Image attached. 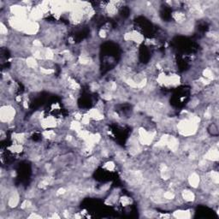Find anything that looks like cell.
<instances>
[{
  "mask_svg": "<svg viewBox=\"0 0 219 219\" xmlns=\"http://www.w3.org/2000/svg\"><path fill=\"white\" fill-rule=\"evenodd\" d=\"M173 18L175 21L178 23H182L185 21L186 20V16L183 12H180V11H176L173 14Z\"/></svg>",
  "mask_w": 219,
  "mask_h": 219,
  "instance_id": "5",
  "label": "cell"
},
{
  "mask_svg": "<svg viewBox=\"0 0 219 219\" xmlns=\"http://www.w3.org/2000/svg\"><path fill=\"white\" fill-rule=\"evenodd\" d=\"M16 115L15 109L10 105L2 106L1 108V121L2 123H10L11 122Z\"/></svg>",
  "mask_w": 219,
  "mask_h": 219,
  "instance_id": "1",
  "label": "cell"
},
{
  "mask_svg": "<svg viewBox=\"0 0 219 219\" xmlns=\"http://www.w3.org/2000/svg\"><path fill=\"white\" fill-rule=\"evenodd\" d=\"M19 203V195L15 193H13L9 199V201H8V205L10 207H16Z\"/></svg>",
  "mask_w": 219,
  "mask_h": 219,
  "instance_id": "4",
  "label": "cell"
},
{
  "mask_svg": "<svg viewBox=\"0 0 219 219\" xmlns=\"http://www.w3.org/2000/svg\"><path fill=\"white\" fill-rule=\"evenodd\" d=\"M7 33H8L7 27L2 22V23H1V34H2V35H7Z\"/></svg>",
  "mask_w": 219,
  "mask_h": 219,
  "instance_id": "14",
  "label": "cell"
},
{
  "mask_svg": "<svg viewBox=\"0 0 219 219\" xmlns=\"http://www.w3.org/2000/svg\"><path fill=\"white\" fill-rule=\"evenodd\" d=\"M174 216L178 218H189L190 212L189 210H177L174 213Z\"/></svg>",
  "mask_w": 219,
  "mask_h": 219,
  "instance_id": "6",
  "label": "cell"
},
{
  "mask_svg": "<svg viewBox=\"0 0 219 219\" xmlns=\"http://www.w3.org/2000/svg\"><path fill=\"white\" fill-rule=\"evenodd\" d=\"M188 181H189V183L193 188H197L200 184V176L196 173H193L189 176Z\"/></svg>",
  "mask_w": 219,
  "mask_h": 219,
  "instance_id": "3",
  "label": "cell"
},
{
  "mask_svg": "<svg viewBox=\"0 0 219 219\" xmlns=\"http://www.w3.org/2000/svg\"><path fill=\"white\" fill-rule=\"evenodd\" d=\"M27 65L30 68H35L36 67L38 66V62L36 61V58L34 57H29L26 60Z\"/></svg>",
  "mask_w": 219,
  "mask_h": 219,
  "instance_id": "8",
  "label": "cell"
},
{
  "mask_svg": "<svg viewBox=\"0 0 219 219\" xmlns=\"http://www.w3.org/2000/svg\"><path fill=\"white\" fill-rule=\"evenodd\" d=\"M203 76H204V78L207 79V80H212L213 77H214V74H213V71L210 68H205L204 71H203Z\"/></svg>",
  "mask_w": 219,
  "mask_h": 219,
  "instance_id": "10",
  "label": "cell"
},
{
  "mask_svg": "<svg viewBox=\"0 0 219 219\" xmlns=\"http://www.w3.org/2000/svg\"><path fill=\"white\" fill-rule=\"evenodd\" d=\"M205 158L210 160V161H217L218 158V150L217 149H210L205 154Z\"/></svg>",
  "mask_w": 219,
  "mask_h": 219,
  "instance_id": "2",
  "label": "cell"
},
{
  "mask_svg": "<svg viewBox=\"0 0 219 219\" xmlns=\"http://www.w3.org/2000/svg\"><path fill=\"white\" fill-rule=\"evenodd\" d=\"M120 201H121V203H122V205L123 206H127V205H130V203H131V200L129 198H128V197H123V198H121Z\"/></svg>",
  "mask_w": 219,
  "mask_h": 219,
  "instance_id": "13",
  "label": "cell"
},
{
  "mask_svg": "<svg viewBox=\"0 0 219 219\" xmlns=\"http://www.w3.org/2000/svg\"><path fill=\"white\" fill-rule=\"evenodd\" d=\"M182 197H183V199L186 200V201H188V202L193 201L194 199H195L194 193L189 190L183 191V193H182Z\"/></svg>",
  "mask_w": 219,
  "mask_h": 219,
  "instance_id": "7",
  "label": "cell"
},
{
  "mask_svg": "<svg viewBox=\"0 0 219 219\" xmlns=\"http://www.w3.org/2000/svg\"><path fill=\"white\" fill-rule=\"evenodd\" d=\"M81 123H79L78 121H73L71 123H70V128L72 130H75L76 132H79L81 130L82 128V125H81Z\"/></svg>",
  "mask_w": 219,
  "mask_h": 219,
  "instance_id": "9",
  "label": "cell"
},
{
  "mask_svg": "<svg viewBox=\"0 0 219 219\" xmlns=\"http://www.w3.org/2000/svg\"><path fill=\"white\" fill-rule=\"evenodd\" d=\"M163 198L166 200H173L175 199V193L171 191H167L163 193Z\"/></svg>",
  "mask_w": 219,
  "mask_h": 219,
  "instance_id": "12",
  "label": "cell"
},
{
  "mask_svg": "<svg viewBox=\"0 0 219 219\" xmlns=\"http://www.w3.org/2000/svg\"><path fill=\"white\" fill-rule=\"evenodd\" d=\"M104 168L107 171H112L115 170V163L113 162H108L104 165Z\"/></svg>",
  "mask_w": 219,
  "mask_h": 219,
  "instance_id": "11",
  "label": "cell"
}]
</instances>
